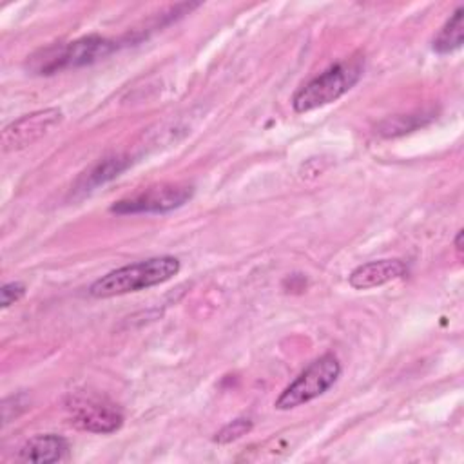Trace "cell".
<instances>
[{"mask_svg": "<svg viewBox=\"0 0 464 464\" xmlns=\"http://www.w3.org/2000/svg\"><path fill=\"white\" fill-rule=\"evenodd\" d=\"M194 194L190 183H161L149 187L134 196L116 201L111 207L114 214H163L187 203Z\"/></svg>", "mask_w": 464, "mask_h": 464, "instance_id": "8992f818", "label": "cell"}, {"mask_svg": "<svg viewBox=\"0 0 464 464\" xmlns=\"http://www.w3.org/2000/svg\"><path fill=\"white\" fill-rule=\"evenodd\" d=\"M179 272V259L174 256H158L121 268L111 270L89 286V294L98 299L123 295L161 285Z\"/></svg>", "mask_w": 464, "mask_h": 464, "instance_id": "6da1fadb", "label": "cell"}, {"mask_svg": "<svg viewBox=\"0 0 464 464\" xmlns=\"http://www.w3.org/2000/svg\"><path fill=\"white\" fill-rule=\"evenodd\" d=\"M250 430H252V420H250V419H236V420L228 422L227 426H223V428L216 433L214 440L219 442V444H228V442L237 440L239 437L246 435Z\"/></svg>", "mask_w": 464, "mask_h": 464, "instance_id": "7c38bea8", "label": "cell"}, {"mask_svg": "<svg viewBox=\"0 0 464 464\" xmlns=\"http://www.w3.org/2000/svg\"><path fill=\"white\" fill-rule=\"evenodd\" d=\"M62 121V111L49 107L42 111H34L31 114H24L22 118L9 123L2 132V149L20 150L34 141H38L44 134H47L56 123Z\"/></svg>", "mask_w": 464, "mask_h": 464, "instance_id": "52a82bcc", "label": "cell"}, {"mask_svg": "<svg viewBox=\"0 0 464 464\" xmlns=\"http://www.w3.org/2000/svg\"><path fill=\"white\" fill-rule=\"evenodd\" d=\"M116 49V42L91 34L69 44H54L31 54L27 67L36 74H54L63 69H76L89 65Z\"/></svg>", "mask_w": 464, "mask_h": 464, "instance_id": "3957f363", "label": "cell"}, {"mask_svg": "<svg viewBox=\"0 0 464 464\" xmlns=\"http://www.w3.org/2000/svg\"><path fill=\"white\" fill-rule=\"evenodd\" d=\"M25 294V286L22 283H5L0 290V304L2 308H7L9 304H14L22 295Z\"/></svg>", "mask_w": 464, "mask_h": 464, "instance_id": "4fadbf2b", "label": "cell"}, {"mask_svg": "<svg viewBox=\"0 0 464 464\" xmlns=\"http://www.w3.org/2000/svg\"><path fill=\"white\" fill-rule=\"evenodd\" d=\"M69 450V444L63 437L47 433V435H36L29 439L18 453V459L24 462H40V464H49V462H58L65 457Z\"/></svg>", "mask_w": 464, "mask_h": 464, "instance_id": "9c48e42d", "label": "cell"}, {"mask_svg": "<svg viewBox=\"0 0 464 464\" xmlns=\"http://www.w3.org/2000/svg\"><path fill=\"white\" fill-rule=\"evenodd\" d=\"M462 236H464V232L459 230V232H457V237H455V248H457L459 252H462Z\"/></svg>", "mask_w": 464, "mask_h": 464, "instance_id": "5bb4252c", "label": "cell"}, {"mask_svg": "<svg viewBox=\"0 0 464 464\" xmlns=\"http://www.w3.org/2000/svg\"><path fill=\"white\" fill-rule=\"evenodd\" d=\"M127 165H129V160H125L121 156L105 158L98 165H94L89 172H85L82 187L91 188V187H96L100 183H105L107 179H112L114 176H118Z\"/></svg>", "mask_w": 464, "mask_h": 464, "instance_id": "8fae6325", "label": "cell"}, {"mask_svg": "<svg viewBox=\"0 0 464 464\" xmlns=\"http://www.w3.org/2000/svg\"><path fill=\"white\" fill-rule=\"evenodd\" d=\"M406 272H408V266L401 259H379V261H370L353 268L352 274L348 276V283L357 290H368V288H375L384 283H390L393 279H399Z\"/></svg>", "mask_w": 464, "mask_h": 464, "instance_id": "ba28073f", "label": "cell"}, {"mask_svg": "<svg viewBox=\"0 0 464 464\" xmlns=\"http://www.w3.org/2000/svg\"><path fill=\"white\" fill-rule=\"evenodd\" d=\"M71 422L85 431L112 433L123 424L121 410L103 395L78 390L65 399Z\"/></svg>", "mask_w": 464, "mask_h": 464, "instance_id": "5b68a950", "label": "cell"}, {"mask_svg": "<svg viewBox=\"0 0 464 464\" xmlns=\"http://www.w3.org/2000/svg\"><path fill=\"white\" fill-rule=\"evenodd\" d=\"M364 60L361 56L339 62L306 82L292 98L295 112H308L328 105L346 94L361 78Z\"/></svg>", "mask_w": 464, "mask_h": 464, "instance_id": "7a4b0ae2", "label": "cell"}, {"mask_svg": "<svg viewBox=\"0 0 464 464\" xmlns=\"http://www.w3.org/2000/svg\"><path fill=\"white\" fill-rule=\"evenodd\" d=\"M341 375V362L334 353H324L310 362L277 397V410H290L323 395Z\"/></svg>", "mask_w": 464, "mask_h": 464, "instance_id": "277c9868", "label": "cell"}, {"mask_svg": "<svg viewBox=\"0 0 464 464\" xmlns=\"http://www.w3.org/2000/svg\"><path fill=\"white\" fill-rule=\"evenodd\" d=\"M464 9L457 7L455 13L450 16V20L442 25L439 34L433 38V51L439 54H448L462 47L464 42Z\"/></svg>", "mask_w": 464, "mask_h": 464, "instance_id": "30bf717a", "label": "cell"}]
</instances>
